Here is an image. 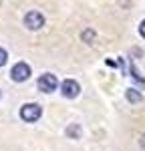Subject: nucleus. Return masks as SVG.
I'll use <instances>...</instances> for the list:
<instances>
[{
  "label": "nucleus",
  "instance_id": "obj_1",
  "mask_svg": "<svg viewBox=\"0 0 145 151\" xmlns=\"http://www.w3.org/2000/svg\"><path fill=\"white\" fill-rule=\"evenodd\" d=\"M40 115H42V109H40V105H36V103H26L20 109V117H22V121H26V123L38 121Z\"/></svg>",
  "mask_w": 145,
  "mask_h": 151
},
{
  "label": "nucleus",
  "instance_id": "obj_2",
  "mask_svg": "<svg viewBox=\"0 0 145 151\" xmlns=\"http://www.w3.org/2000/svg\"><path fill=\"white\" fill-rule=\"evenodd\" d=\"M24 26H26L28 30H38V28L45 26V16H42L38 10L26 12V16H24Z\"/></svg>",
  "mask_w": 145,
  "mask_h": 151
},
{
  "label": "nucleus",
  "instance_id": "obj_3",
  "mask_svg": "<svg viewBox=\"0 0 145 151\" xmlns=\"http://www.w3.org/2000/svg\"><path fill=\"white\" fill-rule=\"evenodd\" d=\"M10 75H12V81L24 83L26 79H28V77H30V67H28L26 63H16V65L12 67Z\"/></svg>",
  "mask_w": 145,
  "mask_h": 151
},
{
  "label": "nucleus",
  "instance_id": "obj_4",
  "mask_svg": "<svg viewBox=\"0 0 145 151\" xmlns=\"http://www.w3.org/2000/svg\"><path fill=\"white\" fill-rule=\"evenodd\" d=\"M57 77L55 75H50V73H45V75H40V79H38V89L42 91V93H52L55 89H57Z\"/></svg>",
  "mask_w": 145,
  "mask_h": 151
},
{
  "label": "nucleus",
  "instance_id": "obj_5",
  "mask_svg": "<svg viewBox=\"0 0 145 151\" xmlns=\"http://www.w3.org/2000/svg\"><path fill=\"white\" fill-rule=\"evenodd\" d=\"M62 95L65 97H69V99H72V97H77L79 95V91H81V87H79V83L72 81V79H67V81L62 83Z\"/></svg>",
  "mask_w": 145,
  "mask_h": 151
},
{
  "label": "nucleus",
  "instance_id": "obj_6",
  "mask_svg": "<svg viewBox=\"0 0 145 151\" xmlns=\"http://www.w3.org/2000/svg\"><path fill=\"white\" fill-rule=\"evenodd\" d=\"M67 137H71V139H79V137H81V125L72 123L71 127L67 129Z\"/></svg>",
  "mask_w": 145,
  "mask_h": 151
},
{
  "label": "nucleus",
  "instance_id": "obj_7",
  "mask_svg": "<svg viewBox=\"0 0 145 151\" xmlns=\"http://www.w3.org/2000/svg\"><path fill=\"white\" fill-rule=\"evenodd\" d=\"M125 97H127V101H131V103H139V101L143 99V97H141V93H139V91H135V89H129Z\"/></svg>",
  "mask_w": 145,
  "mask_h": 151
},
{
  "label": "nucleus",
  "instance_id": "obj_8",
  "mask_svg": "<svg viewBox=\"0 0 145 151\" xmlns=\"http://www.w3.org/2000/svg\"><path fill=\"white\" fill-rule=\"evenodd\" d=\"M129 73H131V77H133V79H135L137 83H139L141 87H145V79L141 77V73L137 70V67H135V65H131V69H129Z\"/></svg>",
  "mask_w": 145,
  "mask_h": 151
},
{
  "label": "nucleus",
  "instance_id": "obj_9",
  "mask_svg": "<svg viewBox=\"0 0 145 151\" xmlns=\"http://www.w3.org/2000/svg\"><path fill=\"white\" fill-rule=\"evenodd\" d=\"M95 36H97V32L93 30V28H87L83 35H81V38H83V42H89V45H91V42L95 40Z\"/></svg>",
  "mask_w": 145,
  "mask_h": 151
},
{
  "label": "nucleus",
  "instance_id": "obj_10",
  "mask_svg": "<svg viewBox=\"0 0 145 151\" xmlns=\"http://www.w3.org/2000/svg\"><path fill=\"white\" fill-rule=\"evenodd\" d=\"M6 60H8V52H6L4 48H0V67H4Z\"/></svg>",
  "mask_w": 145,
  "mask_h": 151
},
{
  "label": "nucleus",
  "instance_id": "obj_11",
  "mask_svg": "<svg viewBox=\"0 0 145 151\" xmlns=\"http://www.w3.org/2000/svg\"><path fill=\"white\" fill-rule=\"evenodd\" d=\"M139 35L145 38V20H141V24H139Z\"/></svg>",
  "mask_w": 145,
  "mask_h": 151
},
{
  "label": "nucleus",
  "instance_id": "obj_12",
  "mask_svg": "<svg viewBox=\"0 0 145 151\" xmlns=\"http://www.w3.org/2000/svg\"><path fill=\"white\" fill-rule=\"evenodd\" d=\"M141 147L145 149V133H143V137H141Z\"/></svg>",
  "mask_w": 145,
  "mask_h": 151
}]
</instances>
